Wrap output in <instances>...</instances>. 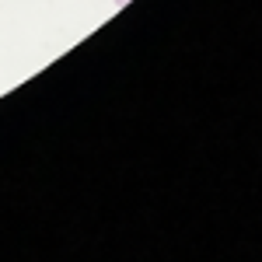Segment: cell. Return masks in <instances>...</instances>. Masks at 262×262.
I'll list each match as a JSON object with an SVG mask.
<instances>
[{
	"label": "cell",
	"instance_id": "1",
	"mask_svg": "<svg viewBox=\"0 0 262 262\" xmlns=\"http://www.w3.org/2000/svg\"><path fill=\"white\" fill-rule=\"evenodd\" d=\"M112 4H116V7H126V4H129V0H112Z\"/></svg>",
	"mask_w": 262,
	"mask_h": 262
}]
</instances>
